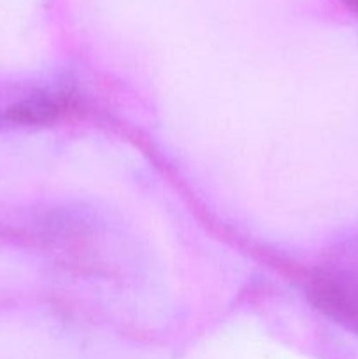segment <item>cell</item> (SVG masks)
Here are the masks:
<instances>
[{
  "label": "cell",
  "instance_id": "1",
  "mask_svg": "<svg viewBox=\"0 0 358 359\" xmlns=\"http://www.w3.org/2000/svg\"><path fill=\"white\" fill-rule=\"evenodd\" d=\"M305 290L326 318L358 333V237L326 251L309 272Z\"/></svg>",
  "mask_w": 358,
  "mask_h": 359
},
{
  "label": "cell",
  "instance_id": "2",
  "mask_svg": "<svg viewBox=\"0 0 358 359\" xmlns=\"http://www.w3.org/2000/svg\"><path fill=\"white\" fill-rule=\"evenodd\" d=\"M74 104L76 83L70 76L0 84V130L48 125L67 114Z\"/></svg>",
  "mask_w": 358,
  "mask_h": 359
},
{
  "label": "cell",
  "instance_id": "3",
  "mask_svg": "<svg viewBox=\"0 0 358 359\" xmlns=\"http://www.w3.org/2000/svg\"><path fill=\"white\" fill-rule=\"evenodd\" d=\"M350 2H351V4H353V6H354V7H357V9H358V0H350Z\"/></svg>",
  "mask_w": 358,
  "mask_h": 359
}]
</instances>
